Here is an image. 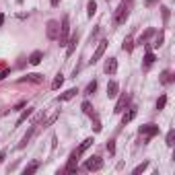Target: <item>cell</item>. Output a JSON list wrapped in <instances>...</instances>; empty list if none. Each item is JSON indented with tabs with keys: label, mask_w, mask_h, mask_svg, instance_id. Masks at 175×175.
I'll use <instances>...</instances> for the list:
<instances>
[{
	"label": "cell",
	"mask_w": 175,
	"mask_h": 175,
	"mask_svg": "<svg viewBox=\"0 0 175 175\" xmlns=\"http://www.w3.org/2000/svg\"><path fill=\"white\" fill-rule=\"evenodd\" d=\"M128 15H130V2L122 0V4H120V6H118V10H115L113 23H115V25H124V23H126V19H128Z\"/></svg>",
	"instance_id": "6da1fadb"
},
{
	"label": "cell",
	"mask_w": 175,
	"mask_h": 175,
	"mask_svg": "<svg viewBox=\"0 0 175 175\" xmlns=\"http://www.w3.org/2000/svg\"><path fill=\"white\" fill-rule=\"evenodd\" d=\"M68 33H70V19H68V15H64L62 25H60V35H58V41H60V45H64L66 41H68Z\"/></svg>",
	"instance_id": "7a4b0ae2"
},
{
	"label": "cell",
	"mask_w": 175,
	"mask_h": 175,
	"mask_svg": "<svg viewBox=\"0 0 175 175\" xmlns=\"http://www.w3.org/2000/svg\"><path fill=\"white\" fill-rule=\"evenodd\" d=\"M107 44H109L107 39H101V41H99V45H97V49L93 52L91 64H95V62H99V60H101V56H103V54H105V49H107Z\"/></svg>",
	"instance_id": "3957f363"
},
{
	"label": "cell",
	"mask_w": 175,
	"mask_h": 175,
	"mask_svg": "<svg viewBox=\"0 0 175 175\" xmlns=\"http://www.w3.org/2000/svg\"><path fill=\"white\" fill-rule=\"evenodd\" d=\"M45 33H47L49 39H58V35H60V23H58V21H47Z\"/></svg>",
	"instance_id": "277c9868"
},
{
	"label": "cell",
	"mask_w": 175,
	"mask_h": 175,
	"mask_svg": "<svg viewBox=\"0 0 175 175\" xmlns=\"http://www.w3.org/2000/svg\"><path fill=\"white\" fill-rule=\"evenodd\" d=\"M140 134L148 140V138H152V136H157L159 134V126H155V124H146V126H140Z\"/></svg>",
	"instance_id": "5b68a950"
},
{
	"label": "cell",
	"mask_w": 175,
	"mask_h": 175,
	"mask_svg": "<svg viewBox=\"0 0 175 175\" xmlns=\"http://www.w3.org/2000/svg\"><path fill=\"white\" fill-rule=\"evenodd\" d=\"M101 167H103V161H101L99 157H91L87 163H85V169H87V171H99Z\"/></svg>",
	"instance_id": "8992f818"
},
{
	"label": "cell",
	"mask_w": 175,
	"mask_h": 175,
	"mask_svg": "<svg viewBox=\"0 0 175 175\" xmlns=\"http://www.w3.org/2000/svg\"><path fill=\"white\" fill-rule=\"evenodd\" d=\"M128 101H130V95H128V93H122V97H120V99H118V103H115L113 113H122V111L128 107Z\"/></svg>",
	"instance_id": "52a82bcc"
},
{
	"label": "cell",
	"mask_w": 175,
	"mask_h": 175,
	"mask_svg": "<svg viewBox=\"0 0 175 175\" xmlns=\"http://www.w3.org/2000/svg\"><path fill=\"white\" fill-rule=\"evenodd\" d=\"M122 113H124V115H122V124L126 126V124H130L132 120L136 118V113H138V107H134V105H132V107H128V111L124 109Z\"/></svg>",
	"instance_id": "ba28073f"
},
{
	"label": "cell",
	"mask_w": 175,
	"mask_h": 175,
	"mask_svg": "<svg viewBox=\"0 0 175 175\" xmlns=\"http://www.w3.org/2000/svg\"><path fill=\"white\" fill-rule=\"evenodd\" d=\"M91 146H93V138H87V140H83V142H81V146L74 150V152H76V157H83V155L87 152Z\"/></svg>",
	"instance_id": "9c48e42d"
},
{
	"label": "cell",
	"mask_w": 175,
	"mask_h": 175,
	"mask_svg": "<svg viewBox=\"0 0 175 175\" xmlns=\"http://www.w3.org/2000/svg\"><path fill=\"white\" fill-rule=\"evenodd\" d=\"M41 60H44V52H39V49H35V52L29 56V64H33V66H37Z\"/></svg>",
	"instance_id": "30bf717a"
},
{
	"label": "cell",
	"mask_w": 175,
	"mask_h": 175,
	"mask_svg": "<svg viewBox=\"0 0 175 175\" xmlns=\"http://www.w3.org/2000/svg\"><path fill=\"white\" fill-rule=\"evenodd\" d=\"M115 70H118V60L115 58H109L107 64H105V72L107 74H115Z\"/></svg>",
	"instance_id": "8fae6325"
},
{
	"label": "cell",
	"mask_w": 175,
	"mask_h": 175,
	"mask_svg": "<svg viewBox=\"0 0 175 175\" xmlns=\"http://www.w3.org/2000/svg\"><path fill=\"white\" fill-rule=\"evenodd\" d=\"M33 132H35V126H31V128H29V132H27V134L23 136V140L19 142V148H25V146L29 144V140H31V136H33Z\"/></svg>",
	"instance_id": "7c38bea8"
},
{
	"label": "cell",
	"mask_w": 175,
	"mask_h": 175,
	"mask_svg": "<svg viewBox=\"0 0 175 175\" xmlns=\"http://www.w3.org/2000/svg\"><path fill=\"white\" fill-rule=\"evenodd\" d=\"M78 44V33H72V37H70V41H68V49H66V56H70L72 52H74V47Z\"/></svg>",
	"instance_id": "4fadbf2b"
},
{
	"label": "cell",
	"mask_w": 175,
	"mask_h": 175,
	"mask_svg": "<svg viewBox=\"0 0 175 175\" xmlns=\"http://www.w3.org/2000/svg\"><path fill=\"white\" fill-rule=\"evenodd\" d=\"M118 91H120V87H118L115 81H109V83H107V97H115Z\"/></svg>",
	"instance_id": "5bb4252c"
},
{
	"label": "cell",
	"mask_w": 175,
	"mask_h": 175,
	"mask_svg": "<svg viewBox=\"0 0 175 175\" xmlns=\"http://www.w3.org/2000/svg\"><path fill=\"white\" fill-rule=\"evenodd\" d=\"M31 113H33V107H27V109H25V111H23V113H21V118H19V120H17V126H21V124H23V122H27V120H29V118H31Z\"/></svg>",
	"instance_id": "9a60e30c"
},
{
	"label": "cell",
	"mask_w": 175,
	"mask_h": 175,
	"mask_svg": "<svg viewBox=\"0 0 175 175\" xmlns=\"http://www.w3.org/2000/svg\"><path fill=\"white\" fill-rule=\"evenodd\" d=\"M155 60H157V56H155L152 52H146V56H144V68L152 66V64H155Z\"/></svg>",
	"instance_id": "2e32d148"
},
{
	"label": "cell",
	"mask_w": 175,
	"mask_h": 175,
	"mask_svg": "<svg viewBox=\"0 0 175 175\" xmlns=\"http://www.w3.org/2000/svg\"><path fill=\"white\" fill-rule=\"evenodd\" d=\"M25 81H29V83H41L44 76L41 74H27L25 78H21V83H25Z\"/></svg>",
	"instance_id": "e0dca14e"
},
{
	"label": "cell",
	"mask_w": 175,
	"mask_h": 175,
	"mask_svg": "<svg viewBox=\"0 0 175 175\" xmlns=\"http://www.w3.org/2000/svg\"><path fill=\"white\" fill-rule=\"evenodd\" d=\"M76 159H78V157H76V152H72V155H70V161H68V167H66V171H68V173H72V171L76 169Z\"/></svg>",
	"instance_id": "ac0fdd59"
},
{
	"label": "cell",
	"mask_w": 175,
	"mask_h": 175,
	"mask_svg": "<svg viewBox=\"0 0 175 175\" xmlns=\"http://www.w3.org/2000/svg\"><path fill=\"white\" fill-rule=\"evenodd\" d=\"M150 35H155V29H146L140 37H138V45H142V44H146V39L150 37Z\"/></svg>",
	"instance_id": "d6986e66"
},
{
	"label": "cell",
	"mask_w": 175,
	"mask_h": 175,
	"mask_svg": "<svg viewBox=\"0 0 175 175\" xmlns=\"http://www.w3.org/2000/svg\"><path fill=\"white\" fill-rule=\"evenodd\" d=\"M95 12H97V2H95V0H89L87 2V15L89 17H93Z\"/></svg>",
	"instance_id": "ffe728a7"
},
{
	"label": "cell",
	"mask_w": 175,
	"mask_h": 175,
	"mask_svg": "<svg viewBox=\"0 0 175 175\" xmlns=\"http://www.w3.org/2000/svg\"><path fill=\"white\" fill-rule=\"evenodd\" d=\"M76 93H78L76 89H68V91H66L64 95H60V101H68V99H72V97H74Z\"/></svg>",
	"instance_id": "44dd1931"
},
{
	"label": "cell",
	"mask_w": 175,
	"mask_h": 175,
	"mask_svg": "<svg viewBox=\"0 0 175 175\" xmlns=\"http://www.w3.org/2000/svg\"><path fill=\"white\" fill-rule=\"evenodd\" d=\"M122 49H124V52H132V49H134V41H132V37H126V39H124Z\"/></svg>",
	"instance_id": "7402d4cb"
},
{
	"label": "cell",
	"mask_w": 175,
	"mask_h": 175,
	"mask_svg": "<svg viewBox=\"0 0 175 175\" xmlns=\"http://www.w3.org/2000/svg\"><path fill=\"white\" fill-rule=\"evenodd\" d=\"M37 169H39V163H37V161H33V163H31L29 167H25V175H31V173H35Z\"/></svg>",
	"instance_id": "603a6c76"
},
{
	"label": "cell",
	"mask_w": 175,
	"mask_h": 175,
	"mask_svg": "<svg viewBox=\"0 0 175 175\" xmlns=\"http://www.w3.org/2000/svg\"><path fill=\"white\" fill-rule=\"evenodd\" d=\"M83 113H85V115H91V118L95 115V113H93V105H91L89 101H85V103H83Z\"/></svg>",
	"instance_id": "cb8c5ba5"
},
{
	"label": "cell",
	"mask_w": 175,
	"mask_h": 175,
	"mask_svg": "<svg viewBox=\"0 0 175 175\" xmlns=\"http://www.w3.org/2000/svg\"><path fill=\"white\" fill-rule=\"evenodd\" d=\"M163 39H165V33H163V31H159L157 39L152 41V47H161V45H163Z\"/></svg>",
	"instance_id": "d4e9b609"
},
{
	"label": "cell",
	"mask_w": 175,
	"mask_h": 175,
	"mask_svg": "<svg viewBox=\"0 0 175 175\" xmlns=\"http://www.w3.org/2000/svg\"><path fill=\"white\" fill-rule=\"evenodd\" d=\"M165 142H167V146H173V142H175V130H169V132H167Z\"/></svg>",
	"instance_id": "484cf974"
},
{
	"label": "cell",
	"mask_w": 175,
	"mask_h": 175,
	"mask_svg": "<svg viewBox=\"0 0 175 175\" xmlns=\"http://www.w3.org/2000/svg\"><path fill=\"white\" fill-rule=\"evenodd\" d=\"M62 83H64V76H62V74H58V76L54 78V83H52V89H54V91H56V89H60Z\"/></svg>",
	"instance_id": "4316f807"
},
{
	"label": "cell",
	"mask_w": 175,
	"mask_h": 175,
	"mask_svg": "<svg viewBox=\"0 0 175 175\" xmlns=\"http://www.w3.org/2000/svg\"><path fill=\"white\" fill-rule=\"evenodd\" d=\"M165 105H167V95H161V97H159V101H157V109L161 111Z\"/></svg>",
	"instance_id": "83f0119b"
},
{
	"label": "cell",
	"mask_w": 175,
	"mask_h": 175,
	"mask_svg": "<svg viewBox=\"0 0 175 175\" xmlns=\"http://www.w3.org/2000/svg\"><path fill=\"white\" fill-rule=\"evenodd\" d=\"M95 91H97V81H91L87 85V93H85V95H93Z\"/></svg>",
	"instance_id": "f1b7e54d"
},
{
	"label": "cell",
	"mask_w": 175,
	"mask_h": 175,
	"mask_svg": "<svg viewBox=\"0 0 175 175\" xmlns=\"http://www.w3.org/2000/svg\"><path fill=\"white\" fill-rule=\"evenodd\" d=\"M146 167H148V161H144V163H140V165H138V167H136V169H134L132 173H134V175H138V173H142V171H144Z\"/></svg>",
	"instance_id": "f546056e"
},
{
	"label": "cell",
	"mask_w": 175,
	"mask_h": 175,
	"mask_svg": "<svg viewBox=\"0 0 175 175\" xmlns=\"http://www.w3.org/2000/svg\"><path fill=\"white\" fill-rule=\"evenodd\" d=\"M161 12H163V21L167 23V21H169V8H167V6H163V8H161Z\"/></svg>",
	"instance_id": "4dcf8cb0"
},
{
	"label": "cell",
	"mask_w": 175,
	"mask_h": 175,
	"mask_svg": "<svg viewBox=\"0 0 175 175\" xmlns=\"http://www.w3.org/2000/svg\"><path fill=\"white\" fill-rule=\"evenodd\" d=\"M93 130H95V132H101V122H99L97 118H95V122H93Z\"/></svg>",
	"instance_id": "1f68e13d"
},
{
	"label": "cell",
	"mask_w": 175,
	"mask_h": 175,
	"mask_svg": "<svg viewBox=\"0 0 175 175\" xmlns=\"http://www.w3.org/2000/svg\"><path fill=\"white\" fill-rule=\"evenodd\" d=\"M161 83H171V74H169V72H163V78H161Z\"/></svg>",
	"instance_id": "d6a6232c"
},
{
	"label": "cell",
	"mask_w": 175,
	"mask_h": 175,
	"mask_svg": "<svg viewBox=\"0 0 175 175\" xmlns=\"http://www.w3.org/2000/svg\"><path fill=\"white\" fill-rule=\"evenodd\" d=\"M58 115H60V113H54V115H52V118H49V120L45 122V126H52V124H54V122L58 120Z\"/></svg>",
	"instance_id": "836d02e7"
},
{
	"label": "cell",
	"mask_w": 175,
	"mask_h": 175,
	"mask_svg": "<svg viewBox=\"0 0 175 175\" xmlns=\"http://www.w3.org/2000/svg\"><path fill=\"white\" fill-rule=\"evenodd\" d=\"M107 150H109L111 155L115 152V144H113V140H109V142H107Z\"/></svg>",
	"instance_id": "e575fe53"
},
{
	"label": "cell",
	"mask_w": 175,
	"mask_h": 175,
	"mask_svg": "<svg viewBox=\"0 0 175 175\" xmlns=\"http://www.w3.org/2000/svg\"><path fill=\"white\" fill-rule=\"evenodd\" d=\"M23 105H27V101H21V103H17V105H15V107H12L10 111H19V109H21Z\"/></svg>",
	"instance_id": "d590c367"
},
{
	"label": "cell",
	"mask_w": 175,
	"mask_h": 175,
	"mask_svg": "<svg viewBox=\"0 0 175 175\" xmlns=\"http://www.w3.org/2000/svg\"><path fill=\"white\" fill-rule=\"evenodd\" d=\"M8 72H10V70H2V72H0V81H2L4 76H8Z\"/></svg>",
	"instance_id": "8d00e7d4"
},
{
	"label": "cell",
	"mask_w": 175,
	"mask_h": 175,
	"mask_svg": "<svg viewBox=\"0 0 175 175\" xmlns=\"http://www.w3.org/2000/svg\"><path fill=\"white\" fill-rule=\"evenodd\" d=\"M155 2H159V0H144V4H146V6H152Z\"/></svg>",
	"instance_id": "74e56055"
},
{
	"label": "cell",
	"mask_w": 175,
	"mask_h": 175,
	"mask_svg": "<svg viewBox=\"0 0 175 175\" xmlns=\"http://www.w3.org/2000/svg\"><path fill=\"white\" fill-rule=\"evenodd\" d=\"M4 157H6V150H0V163L4 161Z\"/></svg>",
	"instance_id": "f35d334b"
},
{
	"label": "cell",
	"mask_w": 175,
	"mask_h": 175,
	"mask_svg": "<svg viewBox=\"0 0 175 175\" xmlns=\"http://www.w3.org/2000/svg\"><path fill=\"white\" fill-rule=\"evenodd\" d=\"M49 2H52V6H58L60 4V0H49Z\"/></svg>",
	"instance_id": "ab89813d"
},
{
	"label": "cell",
	"mask_w": 175,
	"mask_h": 175,
	"mask_svg": "<svg viewBox=\"0 0 175 175\" xmlns=\"http://www.w3.org/2000/svg\"><path fill=\"white\" fill-rule=\"evenodd\" d=\"M2 23H4V17H2V15H0V25H2Z\"/></svg>",
	"instance_id": "60d3db41"
},
{
	"label": "cell",
	"mask_w": 175,
	"mask_h": 175,
	"mask_svg": "<svg viewBox=\"0 0 175 175\" xmlns=\"http://www.w3.org/2000/svg\"><path fill=\"white\" fill-rule=\"evenodd\" d=\"M107 2H109V0H107Z\"/></svg>",
	"instance_id": "b9f144b4"
}]
</instances>
